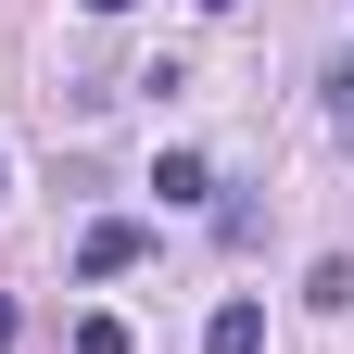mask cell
Wrapping results in <instances>:
<instances>
[{"label": "cell", "instance_id": "5b68a950", "mask_svg": "<svg viewBox=\"0 0 354 354\" xmlns=\"http://www.w3.org/2000/svg\"><path fill=\"white\" fill-rule=\"evenodd\" d=\"M76 354H127V329L114 317H76Z\"/></svg>", "mask_w": 354, "mask_h": 354}, {"label": "cell", "instance_id": "8992f818", "mask_svg": "<svg viewBox=\"0 0 354 354\" xmlns=\"http://www.w3.org/2000/svg\"><path fill=\"white\" fill-rule=\"evenodd\" d=\"M203 13H228V0H203Z\"/></svg>", "mask_w": 354, "mask_h": 354}, {"label": "cell", "instance_id": "52a82bcc", "mask_svg": "<svg viewBox=\"0 0 354 354\" xmlns=\"http://www.w3.org/2000/svg\"><path fill=\"white\" fill-rule=\"evenodd\" d=\"M0 190H13V165H0Z\"/></svg>", "mask_w": 354, "mask_h": 354}, {"label": "cell", "instance_id": "3957f363", "mask_svg": "<svg viewBox=\"0 0 354 354\" xmlns=\"http://www.w3.org/2000/svg\"><path fill=\"white\" fill-rule=\"evenodd\" d=\"M152 190H165V203H203V190H215V165H203V152H165V165H152Z\"/></svg>", "mask_w": 354, "mask_h": 354}, {"label": "cell", "instance_id": "7a4b0ae2", "mask_svg": "<svg viewBox=\"0 0 354 354\" xmlns=\"http://www.w3.org/2000/svg\"><path fill=\"white\" fill-rule=\"evenodd\" d=\"M203 354H266V304H253V291L215 304V317H203Z\"/></svg>", "mask_w": 354, "mask_h": 354}, {"label": "cell", "instance_id": "6da1fadb", "mask_svg": "<svg viewBox=\"0 0 354 354\" xmlns=\"http://www.w3.org/2000/svg\"><path fill=\"white\" fill-rule=\"evenodd\" d=\"M140 253H152V241L127 228V215H102V228L76 241V279H127V266H140Z\"/></svg>", "mask_w": 354, "mask_h": 354}, {"label": "cell", "instance_id": "277c9868", "mask_svg": "<svg viewBox=\"0 0 354 354\" xmlns=\"http://www.w3.org/2000/svg\"><path fill=\"white\" fill-rule=\"evenodd\" d=\"M317 88H329V127H342V140H354V51H342V64L317 76Z\"/></svg>", "mask_w": 354, "mask_h": 354}]
</instances>
